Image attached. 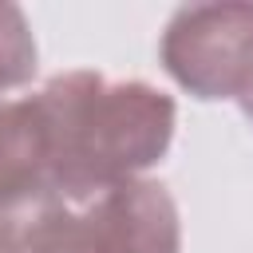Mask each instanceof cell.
I'll list each match as a JSON object with an SVG mask.
<instances>
[{"instance_id": "52a82bcc", "label": "cell", "mask_w": 253, "mask_h": 253, "mask_svg": "<svg viewBox=\"0 0 253 253\" xmlns=\"http://www.w3.org/2000/svg\"><path fill=\"white\" fill-rule=\"evenodd\" d=\"M237 103H241V111H245V119L253 123V87H249V91H245V95H241Z\"/></svg>"}, {"instance_id": "8992f818", "label": "cell", "mask_w": 253, "mask_h": 253, "mask_svg": "<svg viewBox=\"0 0 253 253\" xmlns=\"http://www.w3.org/2000/svg\"><path fill=\"white\" fill-rule=\"evenodd\" d=\"M36 71V40L16 4H0V95L28 83Z\"/></svg>"}, {"instance_id": "277c9868", "label": "cell", "mask_w": 253, "mask_h": 253, "mask_svg": "<svg viewBox=\"0 0 253 253\" xmlns=\"http://www.w3.org/2000/svg\"><path fill=\"white\" fill-rule=\"evenodd\" d=\"M59 198L55 194V166H51V138L36 95L0 103V206Z\"/></svg>"}, {"instance_id": "7a4b0ae2", "label": "cell", "mask_w": 253, "mask_h": 253, "mask_svg": "<svg viewBox=\"0 0 253 253\" xmlns=\"http://www.w3.org/2000/svg\"><path fill=\"white\" fill-rule=\"evenodd\" d=\"M162 63L198 99H241L253 87V4H190L162 32Z\"/></svg>"}, {"instance_id": "3957f363", "label": "cell", "mask_w": 253, "mask_h": 253, "mask_svg": "<svg viewBox=\"0 0 253 253\" xmlns=\"http://www.w3.org/2000/svg\"><path fill=\"white\" fill-rule=\"evenodd\" d=\"M87 253H178V206L162 182H123L79 213Z\"/></svg>"}, {"instance_id": "6da1fadb", "label": "cell", "mask_w": 253, "mask_h": 253, "mask_svg": "<svg viewBox=\"0 0 253 253\" xmlns=\"http://www.w3.org/2000/svg\"><path fill=\"white\" fill-rule=\"evenodd\" d=\"M51 138L55 194L91 202L154 166L174 138L170 95L146 83H111L95 71H63L36 91Z\"/></svg>"}, {"instance_id": "5b68a950", "label": "cell", "mask_w": 253, "mask_h": 253, "mask_svg": "<svg viewBox=\"0 0 253 253\" xmlns=\"http://www.w3.org/2000/svg\"><path fill=\"white\" fill-rule=\"evenodd\" d=\"M0 253H87L79 217L63 198L0 206Z\"/></svg>"}]
</instances>
